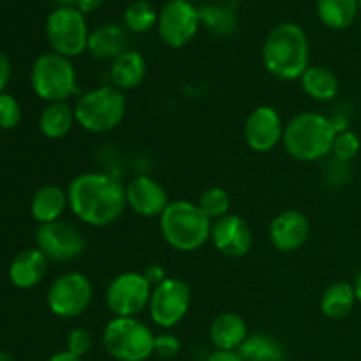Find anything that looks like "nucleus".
I'll list each match as a JSON object with an SVG mask.
<instances>
[{
	"instance_id": "obj_1",
	"label": "nucleus",
	"mask_w": 361,
	"mask_h": 361,
	"mask_svg": "<svg viewBox=\"0 0 361 361\" xmlns=\"http://www.w3.org/2000/svg\"><path fill=\"white\" fill-rule=\"evenodd\" d=\"M67 201L78 221L92 228H106L126 212V185L108 173H81L69 182Z\"/></svg>"
},
{
	"instance_id": "obj_2",
	"label": "nucleus",
	"mask_w": 361,
	"mask_h": 361,
	"mask_svg": "<svg viewBox=\"0 0 361 361\" xmlns=\"http://www.w3.org/2000/svg\"><path fill=\"white\" fill-rule=\"evenodd\" d=\"M268 74L281 81H295L310 66V44L305 30L296 23H281L271 28L261 49Z\"/></svg>"
},
{
	"instance_id": "obj_3",
	"label": "nucleus",
	"mask_w": 361,
	"mask_h": 361,
	"mask_svg": "<svg viewBox=\"0 0 361 361\" xmlns=\"http://www.w3.org/2000/svg\"><path fill=\"white\" fill-rule=\"evenodd\" d=\"M337 134V123L323 113L302 111L286 123L282 145L295 161L316 162L331 154Z\"/></svg>"
},
{
	"instance_id": "obj_4",
	"label": "nucleus",
	"mask_w": 361,
	"mask_h": 361,
	"mask_svg": "<svg viewBox=\"0 0 361 361\" xmlns=\"http://www.w3.org/2000/svg\"><path fill=\"white\" fill-rule=\"evenodd\" d=\"M214 222L201 212L197 203L171 201L159 217L164 242L178 252H194L210 242Z\"/></svg>"
},
{
	"instance_id": "obj_5",
	"label": "nucleus",
	"mask_w": 361,
	"mask_h": 361,
	"mask_svg": "<svg viewBox=\"0 0 361 361\" xmlns=\"http://www.w3.org/2000/svg\"><path fill=\"white\" fill-rule=\"evenodd\" d=\"M126 111V95L113 85L87 90L74 106L76 123L92 134H104L116 129L122 123Z\"/></svg>"
},
{
	"instance_id": "obj_6",
	"label": "nucleus",
	"mask_w": 361,
	"mask_h": 361,
	"mask_svg": "<svg viewBox=\"0 0 361 361\" xmlns=\"http://www.w3.org/2000/svg\"><path fill=\"white\" fill-rule=\"evenodd\" d=\"M154 344V331L137 317H113L102 330V348L116 361H147Z\"/></svg>"
},
{
	"instance_id": "obj_7",
	"label": "nucleus",
	"mask_w": 361,
	"mask_h": 361,
	"mask_svg": "<svg viewBox=\"0 0 361 361\" xmlns=\"http://www.w3.org/2000/svg\"><path fill=\"white\" fill-rule=\"evenodd\" d=\"M30 85L35 95L48 104L67 102L78 94V76L73 60L55 51L42 53L32 66Z\"/></svg>"
},
{
	"instance_id": "obj_8",
	"label": "nucleus",
	"mask_w": 361,
	"mask_h": 361,
	"mask_svg": "<svg viewBox=\"0 0 361 361\" xmlns=\"http://www.w3.org/2000/svg\"><path fill=\"white\" fill-rule=\"evenodd\" d=\"M46 37L53 51L59 55L71 60L83 55L90 37L85 14L76 7H56L46 20Z\"/></svg>"
},
{
	"instance_id": "obj_9",
	"label": "nucleus",
	"mask_w": 361,
	"mask_h": 361,
	"mask_svg": "<svg viewBox=\"0 0 361 361\" xmlns=\"http://www.w3.org/2000/svg\"><path fill=\"white\" fill-rule=\"evenodd\" d=\"M94 298V286L81 271H67L49 286L46 303L49 312L60 319H76L83 316Z\"/></svg>"
},
{
	"instance_id": "obj_10",
	"label": "nucleus",
	"mask_w": 361,
	"mask_h": 361,
	"mask_svg": "<svg viewBox=\"0 0 361 361\" xmlns=\"http://www.w3.org/2000/svg\"><path fill=\"white\" fill-rule=\"evenodd\" d=\"M154 286L140 271H123L106 288V307L115 317H137L148 309Z\"/></svg>"
},
{
	"instance_id": "obj_11",
	"label": "nucleus",
	"mask_w": 361,
	"mask_h": 361,
	"mask_svg": "<svg viewBox=\"0 0 361 361\" xmlns=\"http://www.w3.org/2000/svg\"><path fill=\"white\" fill-rule=\"evenodd\" d=\"M190 300H192L190 286L185 281L176 277L164 279L152 291L150 305H148L152 321L166 330L175 328L185 319L190 309Z\"/></svg>"
},
{
	"instance_id": "obj_12",
	"label": "nucleus",
	"mask_w": 361,
	"mask_h": 361,
	"mask_svg": "<svg viewBox=\"0 0 361 361\" xmlns=\"http://www.w3.org/2000/svg\"><path fill=\"white\" fill-rule=\"evenodd\" d=\"M201 16L190 0H169L159 11L157 32L169 48H183L196 37Z\"/></svg>"
},
{
	"instance_id": "obj_13",
	"label": "nucleus",
	"mask_w": 361,
	"mask_h": 361,
	"mask_svg": "<svg viewBox=\"0 0 361 361\" xmlns=\"http://www.w3.org/2000/svg\"><path fill=\"white\" fill-rule=\"evenodd\" d=\"M35 243L49 261L56 263L78 259L87 250V240L83 233L66 221L39 224L35 231Z\"/></svg>"
},
{
	"instance_id": "obj_14",
	"label": "nucleus",
	"mask_w": 361,
	"mask_h": 361,
	"mask_svg": "<svg viewBox=\"0 0 361 361\" xmlns=\"http://www.w3.org/2000/svg\"><path fill=\"white\" fill-rule=\"evenodd\" d=\"M286 123L274 106H257L249 113L243 126V137L249 148L257 154H268L282 143Z\"/></svg>"
},
{
	"instance_id": "obj_15",
	"label": "nucleus",
	"mask_w": 361,
	"mask_h": 361,
	"mask_svg": "<svg viewBox=\"0 0 361 361\" xmlns=\"http://www.w3.org/2000/svg\"><path fill=\"white\" fill-rule=\"evenodd\" d=\"M210 242L226 257H243L252 249V229L245 219L228 214L212 224Z\"/></svg>"
},
{
	"instance_id": "obj_16",
	"label": "nucleus",
	"mask_w": 361,
	"mask_h": 361,
	"mask_svg": "<svg viewBox=\"0 0 361 361\" xmlns=\"http://www.w3.org/2000/svg\"><path fill=\"white\" fill-rule=\"evenodd\" d=\"M127 208L140 217H161L162 212L171 203L168 190L152 176H134L126 185Z\"/></svg>"
},
{
	"instance_id": "obj_17",
	"label": "nucleus",
	"mask_w": 361,
	"mask_h": 361,
	"mask_svg": "<svg viewBox=\"0 0 361 361\" xmlns=\"http://www.w3.org/2000/svg\"><path fill=\"white\" fill-rule=\"evenodd\" d=\"M310 236V221L303 212L284 210L275 215L268 228L271 245L281 252H295L302 249Z\"/></svg>"
},
{
	"instance_id": "obj_18",
	"label": "nucleus",
	"mask_w": 361,
	"mask_h": 361,
	"mask_svg": "<svg viewBox=\"0 0 361 361\" xmlns=\"http://www.w3.org/2000/svg\"><path fill=\"white\" fill-rule=\"evenodd\" d=\"M208 335L215 351H238L249 337V328L242 316L224 312L212 321Z\"/></svg>"
},
{
	"instance_id": "obj_19",
	"label": "nucleus",
	"mask_w": 361,
	"mask_h": 361,
	"mask_svg": "<svg viewBox=\"0 0 361 361\" xmlns=\"http://www.w3.org/2000/svg\"><path fill=\"white\" fill-rule=\"evenodd\" d=\"M127 28L120 23H104L90 30L87 51L99 60H115L116 56L127 51L129 34Z\"/></svg>"
},
{
	"instance_id": "obj_20",
	"label": "nucleus",
	"mask_w": 361,
	"mask_h": 361,
	"mask_svg": "<svg viewBox=\"0 0 361 361\" xmlns=\"http://www.w3.org/2000/svg\"><path fill=\"white\" fill-rule=\"evenodd\" d=\"M49 259L39 249H27L18 254L9 267V279L16 288H35L48 274Z\"/></svg>"
},
{
	"instance_id": "obj_21",
	"label": "nucleus",
	"mask_w": 361,
	"mask_h": 361,
	"mask_svg": "<svg viewBox=\"0 0 361 361\" xmlns=\"http://www.w3.org/2000/svg\"><path fill=\"white\" fill-rule=\"evenodd\" d=\"M147 69L148 67L145 56L140 51L127 49L111 62L109 81L120 92L134 90V88L143 83L145 76H147Z\"/></svg>"
},
{
	"instance_id": "obj_22",
	"label": "nucleus",
	"mask_w": 361,
	"mask_h": 361,
	"mask_svg": "<svg viewBox=\"0 0 361 361\" xmlns=\"http://www.w3.org/2000/svg\"><path fill=\"white\" fill-rule=\"evenodd\" d=\"M67 207H69L67 190H62L56 185H44L32 197L30 212L39 224H49L60 221Z\"/></svg>"
},
{
	"instance_id": "obj_23",
	"label": "nucleus",
	"mask_w": 361,
	"mask_h": 361,
	"mask_svg": "<svg viewBox=\"0 0 361 361\" xmlns=\"http://www.w3.org/2000/svg\"><path fill=\"white\" fill-rule=\"evenodd\" d=\"M300 85L309 97L319 102L334 101L341 90L337 74L324 66H309L300 78Z\"/></svg>"
},
{
	"instance_id": "obj_24",
	"label": "nucleus",
	"mask_w": 361,
	"mask_h": 361,
	"mask_svg": "<svg viewBox=\"0 0 361 361\" xmlns=\"http://www.w3.org/2000/svg\"><path fill=\"white\" fill-rule=\"evenodd\" d=\"M317 18L330 30H345L360 13V0H316Z\"/></svg>"
},
{
	"instance_id": "obj_25",
	"label": "nucleus",
	"mask_w": 361,
	"mask_h": 361,
	"mask_svg": "<svg viewBox=\"0 0 361 361\" xmlns=\"http://www.w3.org/2000/svg\"><path fill=\"white\" fill-rule=\"evenodd\" d=\"M356 302L358 300H356L355 286L349 282H335L324 289L319 307L323 316L337 321L348 317L355 310Z\"/></svg>"
},
{
	"instance_id": "obj_26",
	"label": "nucleus",
	"mask_w": 361,
	"mask_h": 361,
	"mask_svg": "<svg viewBox=\"0 0 361 361\" xmlns=\"http://www.w3.org/2000/svg\"><path fill=\"white\" fill-rule=\"evenodd\" d=\"M76 123L74 108L67 102H51L39 116V129L48 140H60L67 136Z\"/></svg>"
},
{
	"instance_id": "obj_27",
	"label": "nucleus",
	"mask_w": 361,
	"mask_h": 361,
	"mask_svg": "<svg viewBox=\"0 0 361 361\" xmlns=\"http://www.w3.org/2000/svg\"><path fill=\"white\" fill-rule=\"evenodd\" d=\"M238 353L245 361H286L284 345L267 334L249 335Z\"/></svg>"
},
{
	"instance_id": "obj_28",
	"label": "nucleus",
	"mask_w": 361,
	"mask_h": 361,
	"mask_svg": "<svg viewBox=\"0 0 361 361\" xmlns=\"http://www.w3.org/2000/svg\"><path fill=\"white\" fill-rule=\"evenodd\" d=\"M159 13L148 0H134L123 11V27L133 34H147L157 27Z\"/></svg>"
},
{
	"instance_id": "obj_29",
	"label": "nucleus",
	"mask_w": 361,
	"mask_h": 361,
	"mask_svg": "<svg viewBox=\"0 0 361 361\" xmlns=\"http://www.w3.org/2000/svg\"><path fill=\"white\" fill-rule=\"evenodd\" d=\"M197 207H200L201 212L214 222L229 214L231 197H229L228 190L222 189V187H210V189H207L200 196Z\"/></svg>"
},
{
	"instance_id": "obj_30",
	"label": "nucleus",
	"mask_w": 361,
	"mask_h": 361,
	"mask_svg": "<svg viewBox=\"0 0 361 361\" xmlns=\"http://www.w3.org/2000/svg\"><path fill=\"white\" fill-rule=\"evenodd\" d=\"M360 137L358 134H355L353 130H338L337 137L334 141V148H331V154L335 155V159L341 162H349L360 154Z\"/></svg>"
},
{
	"instance_id": "obj_31",
	"label": "nucleus",
	"mask_w": 361,
	"mask_h": 361,
	"mask_svg": "<svg viewBox=\"0 0 361 361\" xmlns=\"http://www.w3.org/2000/svg\"><path fill=\"white\" fill-rule=\"evenodd\" d=\"M200 16L201 23H204L217 34H229L235 27V16L221 7H207V9L200 11Z\"/></svg>"
},
{
	"instance_id": "obj_32",
	"label": "nucleus",
	"mask_w": 361,
	"mask_h": 361,
	"mask_svg": "<svg viewBox=\"0 0 361 361\" xmlns=\"http://www.w3.org/2000/svg\"><path fill=\"white\" fill-rule=\"evenodd\" d=\"M21 122V106L11 94H0V129L11 130Z\"/></svg>"
},
{
	"instance_id": "obj_33",
	"label": "nucleus",
	"mask_w": 361,
	"mask_h": 361,
	"mask_svg": "<svg viewBox=\"0 0 361 361\" xmlns=\"http://www.w3.org/2000/svg\"><path fill=\"white\" fill-rule=\"evenodd\" d=\"M92 345H94V337L87 328H74L67 335V351L80 358L90 353Z\"/></svg>"
},
{
	"instance_id": "obj_34",
	"label": "nucleus",
	"mask_w": 361,
	"mask_h": 361,
	"mask_svg": "<svg viewBox=\"0 0 361 361\" xmlns=\"http://www.w3.org/2000/svg\"><path fill=\"white\" fill-rule=\"evenodd\" d=\"M180 349H182V342L178 337L173 334H161L155 335L154 344V355L161 360H171L178 356Z\"/></svg>"
},
{
	"instance_id": "obj_35",
	"label": "nucleus",
	"mask_w": 361,
	"mask_h": 361,
	"mask_svg": "<svg viewBox=\"0 0 361 361\" xmlns=\"http://www.w3.org/2000/svg\"><path fill=\"white\" fill-rule=\"evenodd\" d=\"M143 275L145 277H147V281L150 282L152 286H157V284H161L162 281H164V279H168V275H166V271H164V268L161 267V264H150V267L147 268V270L143 271Z\"/></svg>"
},
{
	"instance_id": "obj_36",
	"label": "nucleus",
	"mask_w": 361,
	"mask_h": 361,
	"mask_svg": "<svg viewBox=\"0 0 361 361\" xmlns=\"http://www.w3.org/2000/svg\"><path fill=\"white\" fill-rule=\"evenodd\" d=\"M9 80H11V62L9 59L0 51V94H4Z\"/></svg>"
},
{
	"instance_id": "obj_37",
	"label": "nucleus",
	"mask_w": 361,
	"mask_h": 361,
	"mask_svg": "<svg viewBox=\"0 0 361 361\" xmlns=\"http://www.w3.org/2000/svg\"><path fill=\"white\" fill-rule=\"evenodd\" d=\"M204 361H245L238 351H214Z\"/></svg>"
},
{
	"instance_id": "obj_38",
	"label": "nucleus",
	"mask_w": 361,
	"mask_h": 361,
	"mask_svg": "<svg viewBox=\"0 0 361 361\" xmlns=\"http://www.w3.org/2000/svg\"><path fill=\"white\" fill-rule=\"evenodd\" d=\"M74 4H76L78 11H81L83 14H88L97 11L104 4V0H74Z\"/></svg>"
},
{
	"instance_id": "obj_39",
	"label": "nucleus",
	"mask_w": 361,
	"mask_h": 361,
	"mask_svg": "<svg viewBox=\"0 0 361 361\" xmlns=\"http://www.w3.org/2000/svg\"><path fill=\"white\" fill-rule=\"evenodd\" d=\"M48 361H83V358L73 355V353H69L66 349V351H60V353H56V355H53Z\"/></svg>"
},
{
	"instance_id": "obj_40",
	"label": "nucleus",
	"mask_w": 361,
	"mask_h": 361,
	"mask_svg": "<svg viewBox=\"0 0 361 361\" xmlns=\"http://www.w3.org/2000/svg\"><path fill=\"white\" fill-rule=\"evenodd\" d=\"M353 286H355V293H356V300H358V303H361V271L358 275H356L355 282H353Z\"/></svg>"
},
{
	"instance_id": "obj_41",
	"label": "nucleus",
	"mask_w": 361,
	"mask_h": 361,
	"mask_svg": "<svg viewBox=\"0 0 361 361\" xmlns=\"http://www.w3.org/2000/svg\"><path fill=\"white\" fill-rule=\"evenodd\" d=\"M0 361H14L13 356L6 351H0Z\"/></svg>"
},
{
	"instance_id": "obj_42",
	"label": "nucleus",
	"mask_w": 361,
	"mask_h": 361,
	"mask_svg": "<svg viewBox=\"0 0 361 361\" xmlns=\"http://www.w3.org/2000/svg\"><path fill=\"white\" fill-rule=\"evenodd\" d=\"M360 13H361V0H360Z\"/></svg>"
}]
</instances>
